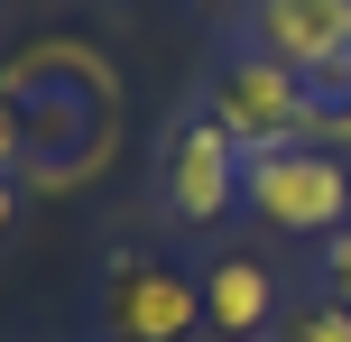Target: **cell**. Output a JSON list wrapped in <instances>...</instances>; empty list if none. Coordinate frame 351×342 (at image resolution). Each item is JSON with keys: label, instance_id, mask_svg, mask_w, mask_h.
<instances>
[{"label": "cell", "instance_id": "obj_1", "mask_svg": "<svg viewBox=\"0 0 351 342\" xmlns=\"http://www.w3.org/2000/svg\"><path fill=\"white\" fill-rule=\"evenodd\" d=\"M204 111L241 139V158H268V148H305V139H324V93L305 84L296 65H278V56H231L222 74H213V93H204Z\"/></svg>", "mask_w": 351, "mask_h": 342}, {"label": "cell", "instance_id": "obj_2", "mask_svg": "<svg viewBox=\"0 0 351 342\" xmlns=\"http://www.w3.org/2000/svg\"><path fill=\"white\" fill-rule=\"evenodd\" d=\"M241 195H250V213L278 222V232L333 241L351 222V167H342V148H315V139L305 148H268V158H250Z\"/></svg>", "mask_w": 351, "mask_h": 342}, {"label": "cell", "instance_id": "obj_3", "mask_svg": "<svg viewBox=\"0 0 351 342\" xmlns=\"http://www.w3.org/2000/svg\"><path fill=\"white\" fill-rule=\"evenodd\" d=\"M250 47L296 65L333 102L351 93V0H250Z\"/></svg>", "mask_w": 351, "mask_h": 342}, {"label": "cell", "instance_id": "obj_4", "mask_svg": "<svg viewBox=\"0 0 351 342\" xmlns=\"http://www.w3.org/2000/svg\"><path fill=\"white\" fill-rule=\"evenodd\" d=\"M102 324H111V342H185L194 324H213L204 315V278L158 269V259H121L111 296H102Z\"/></svg>", "mask_w": 351, "mask_h": 342}, {"label": "cell", "instance_id": "obj_5", "mask_svg": "<svg viewBox=\"0 0 351 342\" xmlns=\"http://www.w3.org/2000/svg\"><path fill=\"white\" fill-rule=\"evenodd\" d=\"M241 176H250V158H241V139H231L213 111H194V121L167 139V204H176V222H213V213H231Z\"/></svg>", "mask_w": 351, "mask_h": 342}, {"label": "cell", "instance_id": "obj_6", "mask_svg": "<svg viewBox=\"0 0 351 342\" xmlns=\"http://www.w3.org/2000/svg\"><path fill=\"white\" fill-rule=\"evenodd\" d=\"M204 315H213V333H222V342L268 333V324H278V278H268L250 250L213 259V278H204Z\"/></svg>", "mask_w": 351, "mask_h": 342}, {"label": "cell", "instance_id": "obj_7", "mask_svg": "<svg viewBox=\"0 0 351 342\" xmlns=\"http://www.w3.org/2000/svg\"><path fill=\"white\" fill-rule=\"evenodd\" d=\"M287 342H351V306H342V296H305V306H287Z\"/></svg>", "mask_w": 351, "mask_h": 342}, {"label": "cell", "instance_id": "obj_8", "mask_svg": "<svg viewBox=\"0 0 351 342\" xmlns=\"http://www.w3.org/2000/svg\"><path fill=\"white\" fill-rule=\"evenodd\" d=\"M37 148H28V111H19V93H0V176H19Z\"/></svg>", "mask_w": 351, "mask_h": 342}, {"label": "cell", "instance_id": "obj_9", "mask_svg": "<svg viewBox=\"0 0 351 342\" xmlns=\"http://www.w3.org/2000/svg\"><path fill=\"white\" fill-rule=\"evenodd\" d=\"M324 296H342V306H351V222L324 241Z\"/></svg>", "mask_w": 351, "mask_h": 342}, {"label": "cell", "instance_id": "obj_10", "mask_svg": "<svg viewBox=\"0 0 351 342\" xmlns=\"http://www.w3.org/2000/svg\"><path fill=\"white\" fill-rule=\"evenodd\" d=\"M324 139H342V148H351V93H333V111H324Z\"/></svg>", "mask_w": 351, "mask_h": 342}, {"label": "cell", "instance_id": "obj_11", "mask_svg": "<svg viewBox=\"0 0 351 342\" xmlns=\"http://www.w3.org/2000/svg\"><path fill=\"white\" fill-rule=\"evenodd\" d=\"M10 222H19V185L0 176V232H10Z\"/></svg>", "mask_w": 351, "mask_h": 342}, {"label": "cell", "instance_id": "obj_12", "mask_svg": "<svg viewBox=\"0 0 351 342\" xmlns=\"http://www.w3.org/2000/svg\"><path fill=\"white\" fill-rule=\"evenodd\" d=\"M204 10H241V0H204Z\"/></svg>", "mask_w": 351, "mask_h": 342}]
</instances>
